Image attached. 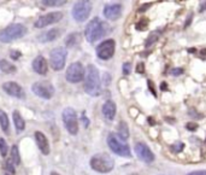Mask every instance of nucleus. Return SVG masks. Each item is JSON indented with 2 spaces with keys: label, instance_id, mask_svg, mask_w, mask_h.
<instances>
[{
  "label": "nucleus",
  "instance_id": "nucleus-20",
  "mask_svg": "<svg viewBox=\"0 0 206 175\" xmlns=\"http://www.w3.org/2000/svg\"><path fill=\"white\" fill-rule=\"evenodd\" d=\"M12 119H13V123H15V127H16L17 132L24 131V128H25V121L23 120L22 115L17 111V110L13 111V114H12Z\"/></svg>",
  "mask_w": 206,
  "mask_h": 175
},
{
  "label": "nucleus",
  "instance_id": "nucleus-1",
  "mask_svg": "<svg viewBox=\"0 0 206 175\" xmlns=\"http://www.w3.org/2000/svg\"><path fill=\"white\" fill-rule=\"evenodd\" d=\"M100 75L99 70L95 65L89 64L86 69V75H85V91L87 94L92 97H97L100 94Z\"/></svg>",
  "mask_w": 206,
  "mask_h": 175
},
{
  "label": "nucleus",
  "instance_id": "nucleus-47",
  "mask_svg": "<svg viewBox=\"0 0 206 175\" xmlns=\"http://www.w3.org/2000/svg\"><path fill=\"white\" fill-rule=\"evenodd\" d=\"M188 51H189V52H195V50H194V48H189V50H188Z\"/></svg>",
  "mask_w": 206,
  "mask_h": 175
},
{
  "label": "nucleus",
  "instance_id": "nucleus-29",
  "mask_svg": "<svg viewBox=\"0 0 206 175\" xmlns=\"http://www.w3.org/2000/svg\"><path fill=\"white\" fill-rule=\"evenodd\" d=\"M147 27H148V20L147 18H142L136 24V29L138 30H145Z\"/></svg>",
  "mask_w": 206,
  "mask_h": 175
},
{
  "label": "nucleus",
  "instance_id": "nucleus-33",
  "mask_svg": "<svg viewBox=\"0 0 206 175\" xmlns=\"http://www.w3.org/2000/svg\"><path fill=\"white\" fill-rule=\"evenodd\" d=\"M186 128H187L188 131L194 132V131H196V128H198V124H196L195 122H188V123L186 124Z\"/></svg>",
  "mask_w": 206,
  "mask_h": 175
},
{
  "label": "nucleus",
  "instance_id": "nucleus-18",
  "mask_svg": "<svg viewBox=\"0 0 206 175\" xmlns=\"http://www.w3.org/2000/svg\"><path fill=\"white\" fill-rule=\"evenodd\" d=\"M116 111H117L116 104H115V101H112V100L105 101L104 105H103V109H101V112H103L104 117L108 121H112L113 119H115V116H116Z\"/></svg>",
  "mask_w": 206,
  "mask_h": 175
},
{
  "label": "nucleus",
  "instance_id": "nucleus-11",
  "mask_svg": "<svg viewBox=\"0 0 206 175\" xmlns=\"http://www.w3.org/2000/svg\"><path fill=\"white\" fill-rule=\"evenodd\" d=\"M115 48H116V43L112 39H107L105 41H103L101 44L98 45L97 47V56L98 58L103 59V61H107L110 58H112L115 55Z\"/></svg>",
  "mask_w": 206,
  "mask_h": 175
},
{
  "label": "nucleus",
  "instance_id": "nucleus-2",
  "mask_svg": "<svg viewBox=\"0 0 206 175\" xmlns=\"http://www.w3.org/2000/svg\"><path fill=\"white\" fill-rule=\"evenodd\" d=\"M27 33H28V29L24 24L13 23V24H10L9 27H6L5 29H2L0 32V41L4 43V44L12 43L15 40H18V39L23 38Z\"/></svg>",
  "mask_w": 206,
  "mask_h": 175
},
{
  "label": "nucleus",
  "instance_id": "nucleus-34",
  "mask_svg": "<svg viewBox=\"0 0 206 175\" xmlns=\"http://www.w3.org/2000/svg\"><path fill=\"white\" fill-rule=\"evenodd\" d=\"M182 74H183L182 68H175L171 70V75H173V76H178V75H182Z\"/></svg>",
  "mask_w": 206,
  "mask_h": 175
},
{
  "label": "nucleus",
  "instance_id": "nucleus-39",
  "mask_svg": "<svg viewBox=\"0 0 206 175\" xmlns=\"http://www.w3.org/2000/svg\"><path fill=\"white\" fill-rule=\"evenodd\" d=\"M82 122H83V126H85L86 128L89 126V120H88L86 116H85V112H83V115H82Z\"/></svg>",
  "mask_w": 206,
  "mask_h": 175
},
{
  "label": "nucleus",
  "instance_id": "nucleus-14",
  "mask_svg": "<svg viewBox=\"0 0 206 175\" xmlns=\"http://www.w3.org/2000/svg\"><path fill=\"white\" fill-rule=\"evenodd\" d=\"M2 89L13 98H24V91L23 88L15 81H7L2 85Z\"/></svg>",
  "mask_w": 206,
  "mask_h": 175
},
{
  "label": "nucleus",
  "instance_id": "nucleus-41",
  "mask_svg": "<svg viewBox=\"0 0 206 175\" xmlns=\"http://www.w3.org/2000/svg\"><path fill=\"white\" fill-rule=\"evenodd\" d=\"M192 20H193V15H189L188 20H187V21H186V23H184V28L189 27V24H191V22H192Z\"/></svg>",
  "mask_w": 206,
  "mask_h": 175
},
{
  "label": "nucleus",
  "instance_id": "nucleus-42",
  "mask_svg": "<svg viewBox=\"0 0 206 175\" xmlns=\"http://www.w3.org/2000/svg\"><path fill=\"white\" fill-rule=\"evenodd\" d=\"M147 85H148V87L151 88V92L153 93V96H156V91H154V87H153V85H152L151 80H148V81H147Z\"/></svg>",
  "mask_w": 206,
  "mask_h": 175
},
{
  "label": "nucleus",
  "instance_id": "nucleus-19",
  "mask_svg": "<svg viewBox=\"0 0 206 175\" xmlns=\"http://www.w3.org/2000/svg\"><path fill=\"white\" fill-rule=\"evenodd\" d=\"M59 36V30L58 29H50L46 33L40 34L37 36V41H40L41 44H46V43H51L54 41Z\"/></svg>",
  "mask_w": 206,
  "mask_h": 175
},
{
  "label": "nucleus",
  "instance_id": "nucleus-4",
  "mask_svg": "<svg viewBox=\"0 0 206 175\" xmlns=\"http://www.w3.org/2000/svg\"><path fill=\"white\" fill-rule=\"evenodd\" d=\"M105 34V23L101 22L100 18H93L87 24L85 29V36L88 43H95Z\"/></svg>",
  "mask_w": 206,
  "mask_h": 175
},
{
  "label": "nucleus",
  "instance_id": "nucleus-44",
  "mask_svg": "<svg viewBox=\"0 0 206 175\" xmlns=\"http://www.w3.org/2000/svg\"><path fill=\"white\" fill-rule=\"evenodd\" d=\"M166 83H165V82H163L162 85H160V89H162V91H164V89H166Z\"/></svg>",
  "mask_w": 206,
  "mask_h": 175
},
{
  "label": "nucleus",
  "instance_id": "nucleus-36",
  "mask_svg": "<svg viewBox=\"0 0 206 175\" xmlns=\"http://www.w3.org/2000/svg\"><path fill=\"white\" fill-rule=\"evenodd\" d=\"M136 73L138 74H143L145 73V64L143 63H139L136 65Z\"/></svg>",
  "mask_w": 206,
  "mask_h": 175
},
{
  "label": "nucleus",
  "instance_id": "nucleus-30",
  "mask_svg": "<svg viewBox=\"0 0 206 175\" xmlns=\"http://www.w3.org/2000/svg\"><path fill=\"white\" fill-rule=\"evenodd\" d=\"M5 168H6V170H9L11 174H15L16 173V169H15V164L10 159H6V162H5Z\"/></svg>",
  "mask_w": 206,
  "mask_h": 175
},
{
  "label": "nucleus",
  "instance_id": "nucleus-43",
  "mask_svg": "<svg viewBox=\"0 0 206 175\" xmlns=\"http://www.w3.org/2000/svg\"><path fill=\"white\" fill-rule=\"evenodd\" d=\"M206 9V2H201V7H200V12H203Z\"/></svg>",
  "mask_w": 206,
  "mask_h": 175
},
{
  "label": "nucleus",
  "instance_id": "nucleus-16",
  "mask_svg": "<svg viewBox=\"0 0 206 175\" xmlns=\"http://www.w3.org/2000/svg\"><path fill=\"white\" fill-rule=\"evenodd\" d=\"M33 70L39 74V75H46L47 71H48V63L46 61V58L42 57V56H37L34 58L32 63Z\"/></svg>",
  "mask_w": 206,
  "mask_h": 175
},
{
  "label": "nucleus",
  "instance_id": "nucleus-27",
  "mask_svg": "<svg viewBox=\"0 0 206 175\" xmlns=\"http://www.w3.org/2000/svg\"><path fill=\"white\" fill-rule=\"evenodd\" d=\"M7 152H9V146L6 144V140L4 138H0V155L2 157H6Z\"/></svg>",
  "mask_w": 206,
  "mask_h": 175
},
{
  "label": "nucleus",
  "instance_id": "nucleus-45",
  "mask_svg": "<svg viewBox=\"0 0 206 175\" xmlns=\"http://www.w3.org/2000/svg\"><path fill=\"white\" fill-rule=\"evenodd\" d=\"M201 55H203V56H206V50H203V51H201Z\"/></svg>",
  "mask_w": 206,
  "mask_h": 175
},
{
  "label": "nucleus",
  "instance_id": "nucleus-37",
  "mask_svg": "<svg viewBox=\"0 0 206 175\" xmlns=\"http://www.w3.org/2000/svg\"><path fill=\"white\" fill-rule=\"evenodd\" d=\"M187 175H206V170H196V172H191Z\"/></svg>",
  "mask_w": 206,
  "mask_h": 175
},
{
  "label": "nucleus",
  "instance_id": "nucleus-24",
  "mask_svg": "<svg viewBox=\"0 0 206 175\" xmlns=\"http://www.w3.org/2000/svg\"><path fill=\"white\" fill-rule=\"evenodd\" d=\"M80 43V35L78 33H71L65 38V45L66 47H72Z\"/></svg>",
  "mask_w": 206,
  "mask_h": 175
},
{
  "label": "nucleus",
  "instance_id": "nucleus-3",
  "mask_svg": "<svg viewBox=\"0 0 206 175\" xmlns=\"http://www.w3.org/2000/svg\"><path fill=\"white\" fill-rule=\"evenodd\" d=\"M89 164L93 170H95L98 173L106 174V173L112 172V169L115 167V161L107 153H97L90 158Z\"/></svg>",
  "mask_w": 206,
  "mask_h": 175
},
{
  "label": "nucleus",
  "instance_id": "nucleus-15",
  "mask_svg": "<svg viewBox=\"0 0 206 175\" xmlns=\"http://www.w3.org/2000/svg\"><path fill=\"white\" fill-rule=\"evenodd\" d=\"M103 13L110 21H116V20H118L121 17L122 5L121 4H108V5H105V7L103 10Z\"/></svg>",
  "mask_w": 206,
  "mask_h": 175
},
{
  "label": "nucleus",
  "instance_id": "nucleus-10",
  "mask_svg": "<svg viewBox=\"0 0 206 175\" xmlns=\"http://www.w3.org/2000/svg\"><path fill=\"white\" fill-rule=\"evenodd\" d=\"M35 96L42 99H51L54 96V87L48 81H37L32 86Z\"/></svg>",
  "mask_w": 206,
  "mask_h": 175
},
{
  "label": "nucleus",
  "instance_id": "nucleus-13",
  "mask_svg": "<svg viewBox=\"0 0 206 175\" xmlns=\"http://www.w3.org/2000/svg\"><path fill=\"white\" fill-rule=\"evenodd\" d=\"M135 152L138 155V157L145 163H152L154 161V155L145 142L140 141L135 144Z\"/></svg>",
  "mask_w": 206,
  "mask_h": 175
},
{
  "label": "nucleus",
  "instance_id": "nucleus-22",
  "mask_svg": "<svg viewBox=\"0 0 206 175\" xmlns=\"http://www.w3.org/2000/svg\"><path fill=\"white\" fill-rule=\"evenodd\" d=\"M0 127L5 134H10V121L9 116L5 114V111L0 109Z\"/></svg>",
  "mask_w": 206,
  "mask_h": 175
},
{
  "label": "nucleus",
  "instance_id": "nucleus-25",
  "mask_svg": "<svg viewBox=\"0 0 206 175\" xmlns=\"http://www.w3.org/2000/svg\"><path fill=\"white\" fill-rule=\"evenodd\" d=\"M11 161L13 162L15 165H20V163H21V156H20L17 145H13L11 147Z\"/></svg>",
  "mask_w": 206,
  "mask_h": 175
},
{
  "label": "nucleus",
  "instance_id": "nucleus-28",
  "mask_svg": "<svg viewBox=\"0 0 206 175\" xmlns=\"http://www.w3.org/2000/svg\"><path fill=\"white\" fill-rule=\"evenodd\" d=\"M159 39V32H153V33L148 36V39L146 40V47H148V46H151V45H153L157 40Z\"/></svg>",
  "mask_w": 206,
  "mask_h": 175
},
{
  "label": "nucleus",
  "instance_id": "nucleus-8",
  "mask_svg": "<svg viewBox=\"0 0 206 175\" xmlns=\"http://www.w3.org/2000/svg\"><path fill=\"white\" fill-rule=\"evenodd\" d=\"M90 11H92V2L82 0V1H77L74 5L71 13L76 22H85L89 17Z\"/></svg>",
  "mask_w": 206,
  "mask_h": 175
},
{
  "label": "nucleus",
  "instance_id": "nucleus-46",
  "mask_svg": "<svg viewBox=\"0 0 206 175\" xmlns=\"http://www.w3.org/2000/svg\"><path fill=\"white\" fill-rule=\"evenodd\" d=\"M50 175H60V174H58V173H55V172H52Z\"/></svg>",
  "mask_w": 206,
  "mask_h": 175
},
{
  "label": "nucleus",
  "instance_id": "nucleus-9",
  "mask_svg": "<svg viewBox=\"0 0 206 175\" xmlns=\"http://www.w3.org/2000/svg\"><path fill=\"white\" fill-rule=\"evenodd\" d=\"M68 57V52L64 47H55L50 53V64L55 71L62 70L65 66V61Z\"/></svg>",
  "mask_w": 206,
  "mask_h": 175
},
{
  "label": "nucleus",
  "instance_id": "nucleus-5",
  "mask_svg": "<svg viewBox=\"0 0 206 175\" xmlns=\"http://www.w3.org/2000/svg\"><path fill=\"white\" fill-rule=\"evenodd\" d=\"M107 145L110 150L113 153L122 156V157H131L129 146L127 145V142L122 140L117 134L115 133H110L107 137Z\"/></svg>",
  "mask_w": 206,
  "mask_h": 175
},
{
  "label": "nucleus",
  "instance_id": "nucleus-6",
  "mask_svg": "<svg viewBox=\"0 0 206 175\" xmlns=\"http://www.w3.org/2000/svg\"><path fill=\"white\" fill-rule=\"evenodd\" d=\"M85 75H86V70H85V66L82 65V63L74 62L68 66L66 73H65V79L70 83H78L85 79Z\"/></svg>",
  "mask_w": 206,
  "mask_h": 175
},
{
  "label": "nucleus",
  "instance_id": "nucleus-32",
  "mask_svg": "<svg viewBox=\"0 0 206 175\" xmlns=\"http://www.w3.org/2000/svg\"><path fill=\"white\" fill-rule=\"evenodd\" d=\"M184 147V144L183 142H177V144H175L171 146V150H173V152H180V151H182Z\"/></svg>",
  "mask_w": 206,
  "mask_h": 175
},
{
  "label": "nucleus",
  "instance_id": "nucleus-31",
  "mask_svg": "<svg viewBox=\"0 0 206 175\" xmlns=\"http://www.w3.org/2000/svg\"><path fill=\"white\" fill-rule=\"evenodd\" d=\"M130 70H131V63H129V62L123 63V66H122V71H123V74H124V75H129Z\"/></svg>",
  "mask_w": 206,
  "mask_h": 175
},
{
  "label": "nucleus",
  "instance_id": "nucleus-40",
  "mask_svg": "<svg viewBox=\"0 0 206 175\" xmlns=\"http://www.w3.org/2000/svg\"><path fill=\"white\" fill-rule=\"evenodd\" d=\"M151 5H152V4H143V6L139 9V12H145L146 10H147V9H148V7H150V6H151Z\"/></svg>",
  "mask_w": 206,
  "mask_h": 175
},
{
  "label": "nucleus",
  "instance_id": "nucleus-23",
  "mask_svg": "<svg viewBox=\"0 0 206 175\" xmlns=\"http://www.w3.org/2000/svg\"><path fill=\"white\" fill-rule=\"evenodd\" d=\"M118 137L124 141H127V139L129 138V128L124 121H121L118 124Z\"/></svg>",
  "mask_w": 206,
  "mask_h": 175
},
{
  "label": "nucleus",
  "instance_id": "nucleus-12",
  "mask_svg": "<svg viewBox=\"0 0 206 175\" xmlns=\"http://www.w3.org/2000/svg\"><path fill=\"white\" fill-rule=\"evenodd\" d=\"M63 18V13L62 12H48L46 15H42L37 18V21L34 23L35 28H45L47 25H51L54 23L59 22Z\"/></svg>",
  "mask_w": 206,
  "mask_h": 175
},
{
  "label": "nucleus",
  "instance_id": "nucleus-26",
  "mask_svg": "<svg viewBox=\"0 0 206 175\" xmlns=\"http://www.w3.org/2000/svg\"><path fill=\"white\" fill-rule=\"evenodd\" d=\"M42 4L46 6H62L66 4V0H42Z\"/></svg>",
  "mask_w": 206,
  "mask_h": 175
},
{
  "label": "nucleus",
  "instance_id": "nucleus-21",
  "mask_svg": "<svg viewBox=\"0 0 206 175\" xmlns=\"http://www.w3.org/2000/svg\"><path fill=\"white\" fill-rule=\"evenodd\" d=\"M0 70L5 74H15L17 71V68L6 59H0Z\"/></svg>",
  "mask_w": 206,
  "mask_h": 175
},
{
  "label": "nucleus",
  "instance_id": "nucleus-48",
  "mask_svg": "<svg viewBox=\"0 0 206 175\" xmlns=\"http://www.w3.org/2000/svg\"><path fill=\"white\" fill-rule=\"evenodd\" d=\"M5 175H9V174H5Z\"/></svg>",
  "mask_w": 206,
  "mask_h": 175
},
{
  "label": "nucleus",
  "instance_id": "nucleus-35",
  "mask_svg": "<svg viewBox=\"0 0 206 175\" xmlns=\"http://www.w3.org/2000/svg\"><path fill=\"white\" fill-rule=\"evenodd\" d=\"M21 56H22V53L20 52V51H11V53H10V57L13 59V61H17Z\"/></svg>",
  "mask_w": 206,
  "mask_h": 175
},
{
  "label": "nucleus",
  "instance_id": "nucleus-17",
  "mask_svg": "<svg viewBox=\"0 0 206 175\" xmlns=\"http://www.w3.org/2000/svg\"><path fill=\"white\" fill-rule=\"evenodd\" d=\"M34 137H35V141H36V145H37L39 150L41 151V153H42V155H45V156L50 155V144H48V140H47L46 135L43 134L42 132L37 131V132H35Z\"/></svg>",
  "mask_w": 206,
  "mask_h": 175
},
{
  "label": "nucleus",
  "instance_id": "nucleus-38",
  "mask_svg": "<svg viewBox=\"0 0 206 175\" xmlns=\"http://www.w3.org/2000/svg\"><path fill=\"white\" fill-rule=\"evenodd\" d=\"M110 81H111V76L108 75L107 73H105V74H104V83H105V85H108Z\"/></svg>",
  "mask_w": 206,
  "mask_h": 175
},
{
  "label": "nucleus",
  "instance_id": "nucleus-7",
  "mask_svg": "<svg viewBox=\"0 0 206 175\" xmlns=\"http://www.w3.org/2000/svg\"><path fill=\"white\" fill-rule=\"evenodd\" d=\"M63 117V123L66 131L71 135H76L78 133V121H77V115L76 111L72 108H65L62 114Z\"/></svg>",
  "mask_w": 206,
  "mask_h": 175
}]
</instances>
